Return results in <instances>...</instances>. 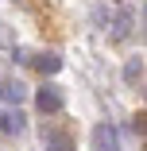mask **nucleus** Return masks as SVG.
Segmentation results:
<instances>
[{
	"instance_id": "obj_4",
	"label": "nucleus",
	"mask_w": 147,
	"mask_h": 151,
	"mask_svg": "<svg viewBox=\"0 0 147 151\" xmlns=\"http://www.w3.org/2000/svg\"><path fill=\"white\" fill-rule=\"evenodd\" d=\"M0 132H4V136L23 132V112H19V109H8L4 116H0Z\"/></svg>"
},
{
	"instance_id": "obj_8",
	"label": "nucleus",
	"mask_w": 147,
	"mask_h": 151,
	"mask_svg": "<svg viewBox=\"0 0 147 151\" xmlns=\"http://www.w3.org/2000/svg\"><path fill=\"white\" fill-rule=\"evenodd\" d=\"M35 66H39L43 74H58V70H62V58H58V54H39Z\"/></svg>"
},
{
	"instance_id": "obj_9",
	"label": "nucleus",
	"mask_w": 147,
	"mask_h": 151,
	"mask_svg": "<svg viewBox=\"0 0 147 151\" xmlns=\"http://www.w3.org/2000/svg\"><path fill=\"white\" fill-rule=\"evenodd\" d=\"M93 19H97V23H101V27H108V8H105V4H101V8H97V12H93Z\"/></svg>"
},
{
	"instance_id": "obj_2",
	"label": "nucleus",
	"mask_w": 147,
	"mask_h": 151,
	"mask_svg": "<svg viewBox=\"0 0 147 151\" xmlns=\"http://www.w3.org/2000/svg\"><path fill=\"white\" fill-rule=\"evenodd\" d=\"M35 105L43 112H62V93H58V85H43L35 93Z\"/></svg>"
},
{
	"instance_id": "obj_6",
	"label": "nucleus",
	"mask_w": 147,
	"mask_h": 151,
	"mask_svg": "<svg viewBox=\"0 0 147 151\" xmlns=\"http://www.w3.org/2000/svg\"><path fill=\"white\" fill-rule=\"evenodd\" d=\"M0 101L4 105H19L23 101V85L19 81H0Z\"/></svg>"
},
{
	"instance_id": "obj_1",
	"label": "nucleus",
	"mask_w": 147,
	"mask_h": 151,
	"mask_svg": "<svg viewBox=\"0 0 147 151\" xmlns=\"http://www.w3.org/2000/svg\"><path fill=\"white\" fill-rule=\"evenodd\" d=\"M93 151H120V132H116L108 120L93 128Z\"/></svg>"
},
{
	"instance_id": "obj_7",
	"label": "nucleus",
	"mask_w": 147,
	"mask_h": 151,
	"mask_svg": "<svg viewBox=\"0 0 147 151\" xmlns=\"http://www.w3.org/2000/svg\"><path fill=\"white\" fill-rule=\"evenodd\" d=\"M128 31H132V16L120 12V16H116V23H112V39L120 43V39H128Z\"/></svg>"
},
{
	"instance_id": "obj_5",
	"label": "nucleus",
	"mask_w": 147,
	"mask_h": 151,
	"mask_svg": "<svg viewBox=\"0 0 147 151\" xmlns=\"http://www.w3.org/2000/svg\"><path fill=\"white\" fill-rule=\"evenodd\" d=\"M124 81H128V85H139V81H143V58H139V54H132L128 62H124Z\"/></svg>"
},
{
	"instance_id": "obj_3",
	"label": "nucleus",
	"mask_w": 147,
	"mask_h": 151,
	"mask_svg": "<svg viewBox=\"0 0 147 151\" xmlns=\"http://www.w3.org/2000/svg\"><path fill=\"white\" fill-rule=\"evenodd\" d=\"M43 147H47V151H74L70 136L58 132V128H47V132H43Z\"/></svg>"
}]
</instances>
